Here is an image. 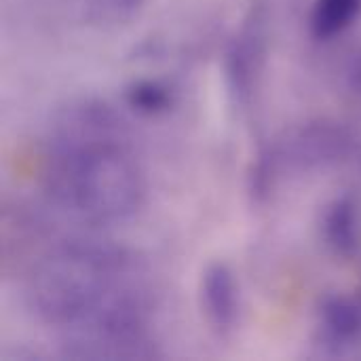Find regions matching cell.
I'll list each match as a JSON object with an SVG mask.
<instances>
[{
  "mask_svg": "<svg viewBox=\"0 0 361 361\" xmlns=\"http://www.w3.org/2000/svg\"><path fill=\"white\" fill-rule=\"evenodd\" d=\"M317 332L322 343L326 347H332L334 351L360 345L361 307L345 296L328 298L319 311Z\"/></svg>",
  "mask_w": 361,
  "mask_h": 361,
  "instance_id": "5b68a950",
  "label": "cell"
},
{
  "mask_svg": "<svg viewBox=\"0 0 361 361\" xmlns=\"http://www.w3.org/2000/svg\"><path fill=\"white\" fill-rule=\"evenodd\" d=\"M27 305L38 319L68 334L112 319L146 317L131 256L106 241L70 239L32 271Z\"/></svg>",
  "mask_w": 361,
  "mask_h": 361,
  "instance_id": "7a4b0ae2",
  "label": "cell"
},
{
  "mask_svg": "<svg viewBox=\"0 0 361 361\" xmlns=\"http://www.w3.org/2000/svg\"><path fill=\"white\" fill-rule=\"evenodd\" d=\"M61 351L70 360H150L157 357V343L148 330L146 317H135L61 334Z\"/></svg>",
  "mask_w": 361,
  "mask_h": 361,
  "instance_id": "3957f363",
  "label": "cell"
},
{
  "mask_svg": "<svg viewBox=\"0 0 361 361\" xmlns=\"http://www.w3.org/2000/svg\"><path fill=\"white\" fill-rule=\"evenodd\" d=\"M201 305L209 326L226 334L235 328L239 317V288L235 275L226 264H212L201 277Z\"/></svg>",
  "mask_w": 361,
  "mask_h": 361,
  "instance_id": "277c9868",
  "label": "cell"
},
{
  "mask_svg": "<svg viewBox=\"0 0 361 361\" xmlns=\"http://www.w3.org/2000/svg\"><path fill=\"white\" fill-rule=\"evenodd\" d=\"M361 218L357 205L351 199H338L330 205L324 222L326 241L336 254H351L360 241Z\"/></svg>",
  "mask_w": 361,
  "mask_h": 361,
  "instance_id": "8992f818",
  "label": "cell"
},
{
  "mask_svg": "<svg viewBox=\"0 0 361 361\" xmlns=\"http://www.w3.org/2000/svg\"><path fill=\"white\" fill-rule=\"evenodd\" d=\"M44 188L61 212L93 226L127 222L144 207V171L108 106L80 102L61 112L47 159Z\"/></svg>",
  "mask_w": 361,
  "mask_h": 361,
  "instance_id": "6da1fadb",
  "label": "cell"
},
{
  "mask_svg": "<svg viewBox=\"0 0 361 361\" xmlns=\"http://www.w3.org/2000/svg\"><path fill=\"white\" fill-rule=\"evenodd\" d=\"M167 91L154 82H137L129 91V104L142 112H159L167 106Z\"/></svg>",
  "mask_w": 361,
  "mask_h": 361,
  "instance_id": "ba28073f",
  "label": "cell"
},
{
  "mask_svg": "<svg viewBox=\"0 0 361 361\" xmlns=\"http://www.w3.org/2000/svg\"><path fill=\"white\" fill-rule=\"evenodd\" d=\"M360 11L361 0H315L311 32L317 40H332L357 19Z\"/></svg>",
  "mask_w": 361,
  "mask_h": 361,
  "instance_id": "52a82bcc",
  "label": "cell"
},
{
  "mask_svg": "<svg viewBox=\"0 0 361 361\" xmlns=\"http://www.w3.org/2000/svg\"><path fill=\"white\" fill-rule=\"evenodd\" d=\"M59 2H63V4H66V8H70V11H72V15H76L78 6L82 4V0H59Z\"/></svg>",
  "mask_w": 361,
  "mask_h": 361,
  "instance_id": "9c48e42d",
  "label": "cell"
}]
</instances>
